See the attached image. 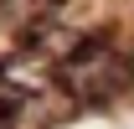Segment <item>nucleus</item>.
I'll return each mask as SVG.
<instances>
[{"label": "nucleus", "mask_w": 134, "mask_h": 129, "mask_svg": "<svg viewBox=\"0 0 134 129\" xmlns=\"http://www.w3.org/2000/svg\"><path fill=\"white\" fill-rule=\"evenodd\" d=\"M119 83H124V62H119L114 52L88 47V52H72V57H67V88H72L77 98L103 103V98L114 93Z\"/></svg>", "instance_id": "1"}]
</instances>
